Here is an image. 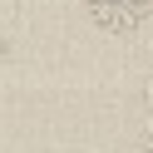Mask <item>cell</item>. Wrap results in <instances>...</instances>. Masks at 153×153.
I'll return each mask as SVG.
<instances>
[{
    "label": "cell",
    "mask_w": 153,
    "mask_h": 153,
    "mask_svg": "<svg viewBox=\"0 0 153 153\" xmlns=\"http://www.w3.org/2000/svg\"><path fill=\"white\" fill-rule=\"evenodd\" d=\"M84 10L104 35H133L153 15V0H84Z\"/></svg>",
    "instance_id": "1"
},
{
    "label": "cell",
    "mask_w": 153,
    "mask_h": 153,
    "mask_svg": "<svg viewBox=\"0 0 153 153\" xmlns=\"http://www.w3.org/2000/svg\"><path fill=\"white\" fill-rule=\"evenodd\" d=\"M133 153H153V119L138 123V138H133Z\"/></svg>",
    "instance_id": "2"
}]
</instances>
